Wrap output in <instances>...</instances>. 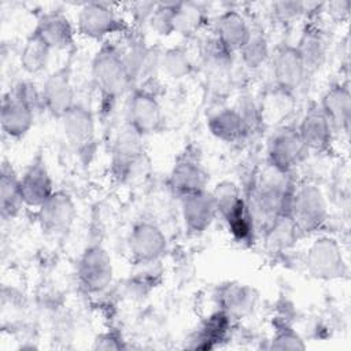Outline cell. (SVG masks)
Here are the masks:
<instances>
[{
    "label": "cell",
    "instance_id": "11",
    "mask_svg": "<svg viewBox=\"0 0 351 351\" xmlns=\"http://www.w3.org/2000/svg\"><path fill=\"white\" fill-rule=\"evenodd\" d=\"M77 32L90 40L107 41L112 34L128 32V23L107 3H86L77 16Z\"/></svg>",
    "mask_w": 351,
    "mask_h": 351
},
{
    "label": "cell",
    "instance_id": "31",
    "mask_svg": "<svg viewBox=\"0 0 351 351\" xmlns=\"http://www.w3.org/2000/svg\"><path fill=\"white\" fill-rule=\"evenodd\" d=\"M203 66L207 74L213 77L214 81L218 78H225L229 75L233 64V52L229 51L218 38L210 37L202 49Z\"/></svg>",
    "mask_w": 351,
    "mask_h": 351
},
{
    "label": "cell",
    "instance_id": "7",
    "mask_svg": "<svg viewBox=\"0 0 351 351\" xmlns=\"http://www.w3.org/2000/svg\"><path fill=\"white\" fill-rule=\"evenodd\" d=\"M75 273L82 291L90 295L101 293L114 278L112 258L103 245H88L78 258Z\"/></svg>",
    "mask_w": 351,
    "mask_h": 351
},
{
    "label": "cell",
    "instance_id": "17",
    "mask_svg": "<svg viewBox=\"0 0 351 351\" xmlns=\"http://www.w3.org/2000/svg\"><path fill=\"white\" fill-rule=\"evenodd\" d=\"M178 200L184 226L191 234L197 236L204 233L218 217L213 193L208 189L186 195Z\"/></svg>",
    "mask_w": 351,
    "mask_h": 351
},
{
    "label": "cell",
    "instance_id": "32",
    "mask_svg": "<svg viewBox=\"0 0 351 351\" xmlns=\"http://www.w3.org/2000/svg\"><path fill=\"white\" fill-rule=\"evenodd\" d=\"M265 243L270 252H282L291 248L300 236L289 215H282L265 229Z\"/></svg>",
    "mask_w": 351,
    "mask_h": 351
},
{
    "label": "cell",
    "instance_id": "8",
    "mask_svg": "<svg viewBox=\"0 0 351 351\" xmlns=\"http://www.w3.org/2000/svg\"><path fill=\"white\" fill-rule=\"evenodd\" d=\"M163 121V108L156 95L143 85L132 88L126 100L125 122L145 137L159 132Z\"/></svg>",
    "mask_w": 351,
    "mask_h": 351
},
{
    "label": "cell",
    "instance_id": "13",
    "mask_svg": "<svg viewBox=\"0 0 351 351\" xmlns=\"http://www.w3.org/2000/svg\"><path fill=\"white\" fill-rule=\"evenodd\" d=\"M126 243L129 255L136 265L159 262L169 247L165 232L155 222L147 219L132 226Z\"/></svg>",
    "mask_w": 351,
    "mask_h": 351
},
{
    "label": "cell",
    "instance_id": "34",
    "mask_svg": "<svg viewBox=\"0 0 351 351\" xmlns=\"http://www.w3.org/2000/svg\"><path fill=\"white\" fill-rule=\"evenodd\" d=\"M241 63L248 70H258L270 59L269 41L262 30H254L247 44L239 51Z\"/></svg>",
    "mask_w": 351,
    "mask_h": 351
},
{
    "label": "cell",
    "instance_id": "12",
    "mask_svg": "<svg viewBox=\"0 0 351 351\" xmlns=\"http://www.w3.org/2000/svg\"><path fill=\"white\" fill-rule=\"evenodd\" d=\"M41 96L44 110L53 118L62 119L74 107L77 101L70 60L47 75L41 85Z\"/></svg>",
    "mask_w": 351,
    "mask_h": 351
},
{
    "label": "cell",
    "instance_id": "16",
    "mask_svg": "<svg viewBox=\"0 0 351 351\" xmlns=\"http://www.w3.org/2000/svg\"><path fill=\"white\" fill-rule=\"evenodd\" d=\"M77 218L73 197L64 191H55L52 196L37 208V219L44 233L62 236L67 233Z\"/></svg>",
    "mask_w": 351,
    "mask_h": 351
},
{
    "label": "cell",
    "instance_id": "14",
    "mask_svg": "<svg viewBox=\"0 0 351 351\" xmlns=\"http://www.w3.org/2000/svg\"><path fill=\"white\" fill-rule=\"evenodd\" d=\"M208 174L196 152L186 149L174 162L169 174V188L177 199L206 191Z\"/></svg>",
    "mask_w": 351,
    "mask_h": 351
},
{
    "label": "cell",
    "instance_id": "10",
    "mask_svg": "<svg viewBox=\"0 0 351 351\" xmlns=\"http://www.w3.org/2000/svg\"><path fill=\"white\" fill-rule=\"evenodd\" d=\"M267 165L274 170L291 174L308 155L296 126H281L267 140Z\"/></svg>",
    "mask_w": 351,
    "mask_h": 351
},
{
    "label": "cell",
    "instance_id": "26",
    "mask_svg": "<svg viewBox=\"0 0 351 351\" xmlns=\"http://www.w3.org/2000/svg\"><path fill=\"white\" fill-rule=\"evenodd\" d=\"M295 47L304 63L307 74L321 69L326 60V53H328L326 38L322 30L313 22L304 26L299 37V41Z\"/></svg>",
    "mask_w": 351,
    "mask_h": 351
},
{
    "label": "cell",
    "instance_id": "42",
    "mask_svg": "<svg viewBox=\"0 0 351 351\" xmlns=\"http://www.w3.org/2000/svg\"><path fill=\"white\" fill-rule=\"evenodd\" d=\"M95 348H100V350H119V348H125V344L115 335L106 333V335L99 336L95 340Z\"/></svg>",
    "mask_w": 351,
    "mask_h": 351
},
{
    "label": "cell",
    "instance_id": "33",
    "mask_svg": "<svg viewBox=\"0 0 351 351\" xmlns=\"http://www.w3.org/2000/svg\"><path fill=\"white\" fill-rule=\"evenodd\" d=\"M159 70L171 80H182L192 74L193 62L184 45L167 48L160 53Z\"/></svg>",
    "mask_w": 351,
    "mask_h": 351
},
{
    "label": "cell",
    "instance_id": "29",
    "mask_svg": "<svg viewBox=\"0 0 351 351\" xmlns=\"http://www.w3.org/2000/svg\"><path fill=\"white\" fill-rule=\"evenodd\" d=\"M52 51L53 49L45 41V38L36 29H33L26 37L21 51L19 63L22 70L30 75L40 74L47 69Z\"/></svg>",
    "mask_w": 351,
    "mask_h": 351
},
{
    "label": "cell",
    "instance_id": "35",
    "mask_svg": "<svg viewBox=\"0 0 351 351\" xmlns=\"http://www.w3.org/2000/svg\"><path fill=\"white\" fill-rule=\"evenodd\" d=\"M206 25V11L196 3H178L176 33L189 36Z\"/></svg>",
    "mask_w": 351,
    "mask_h": 351
},
{
    "label": "cell",
    "instance_id": "36",
    "mask_svg": "<svg viewBox=\"0 0 351 351\" xmlns=\"http://www.w3.org/2000/svg\"><path fill=\"white\" fill-rule=\"evenodd\" d=\"M178 3H158L148 22L149 27L159 36H171L176 33V16Z\"/></svg>",
    "mask_w": 351,
    "mask_h": 351
},
{
    "label": "cell",
    "instance_id": "23",
    "mask_svg": "<svg viewBox=\"0 0 351 351\" xmlns=\"http://www.w3.org/2000/svg\"><path fill=\"white\" fill-rule=\"evenodd\" d=\"M52 49H69L75 43L77 27L60 10L44 12L34 27Z\"/></svg>",
    "mask_w": 351,
    "mask_h": 351
},
{
    "label": "cell",
    "instance_id": "2",
    "mask_svg": "<svg viewBox=\"0 0 351 351\" xmlns=\"http://www.w3.org/2000/svg\"><path fill=\"white\" fill-rule=\"evenodd\" d=\"M90 77L106 110H111L117 100L133 88L121 48L108 40L100 45L92 59Z\"/></svg>",
    "mask_w": 351,
    "mask_h": 351
},
{
    "label": "cell",
    "instance_id": "5",
    "mask_svg": "<svg viewBox=\"0 0 351 351\" xmlns=\"http://www.w3.org/2000/svg\"><path fill=\"white\" fill-rule=\"evenodd\" d=\"M60 121L69 147L82 163L89 165L97 148L96 121L93 112L84 104L75 103Z\"/></svg>",
    "mask_w": 351,
    "mask_h": 351
},
{
    "label": "cell",
    "instance_id": "40",
    "mask_svg": "<svg viewBox=\"0 0 351 351\" xmlns=\"http://www.w3.org/2000/svg\"><path fill=\"white\" fill-rule=\"evenodd\" d=\"M308 11V4L299 1H277L271 4L273 16L281 23H292Z\"/></svg>",
    "mask_w": 351,
    "mask_h": 351
},
{
    "label": "cell",
    "instance_id": "27",
    "mask_svg": "<svg viewBox=\"0 0 351 351\" xmlns=\"http://www.w3.org/2000/svg\"><path fill=\"white\" fill-rule=\"evenodd\" d=\"M25 202L21 192L19 176L7 160L3 162L0 170V213L4 221L15 219L22 208Z\"/></svg>",
    "mask_w": 351,
    "mask_h": 351
},
{
    "label": "cell",
    "instance_id": "38",
    "mask_svg": "<svg viewBox=\"0 0 351 351\" xmlns=\"http://www.w3.org/2000/svg\"><path fill=\"white\" fill-rule=\"evenodd\" d=\"M271 350H304L306 344L300 335L289 325L281 324L274 329L270 340Z\"/></svg>",
    "mask_w": 351,
    "mask_h": 351
},
{
    "label": "cell",
    "instance_id": "18",
    "mask_svg": "<svg viewBox=\"0 0 351 351\" xmlns=\"http://www.w3.org/2000/svg\"><path fill=\"white\" fill-rule=\"evenodd\" d=\"M19 182L25 206L36 210L55 192L53 180L41 155H37L30 162V165L19 176Z\"/></svg>",
    "mask_w": 351,
    "mask_h": 351
},
{
    "label": "cell",
    "instance_id": "41",
    "mask_svg": "<svg viewBox=\"0 0 351 351\" xmlns=\"http://www.w3.org/2000/svg\"><path fill=\"white\" fill-rule=\"evenodd\" d=\"M158 3H152V1H137V3H132L130 4V15L133 18V21L138 25H148L155 7Z\"/></svg>",
    "mask_w": 351,
    "mask_h": 351
},
{
    "label": "cell",
    "instance_id": "9",
    "mask_svg": "<svg viewBox=\"0 0 351 351\" xmlns=\"http://www.w3.org/2000/svg\"><path fill=\"white\" fill-rule=\"evenodd\" d=\"M307 273L317 280H337L347 276L348 266L339 241L329 236L315 239L304 258Z\"/></svg>",
    "mask_w": 351,
    "mask_h": 351
},
{
    "label": "cell",
    "instance_id": "39",
    "mask_svg": "<svg viewBox=\"0 0 351 351\" xmlns=\"http://www.w3.org/2000/svg\"><path fill=\"white\" fill-rule=\"evenodd\" d=\"M10 92L15 95L18 99L25 101L27 106H30L34 111H38L40 108H44L43 106V96H41V88H38L34 82L29 80H21L18 81Z\"/></svg>",
    "mask_w": 351,
    "mask_h": 351
},
{
    "label": "cell",
    "instance_id": "1",
    "mask_svg": "<svg viewBox=\"0 0 351 351\" xmlns=\"http://www.w3.org/2000/svg\"><path fill=\"white\" fill-rule=\"evenodd\" d=\"M293 191L295 184L289 174L280 173L267 165L266 171L258 176L247 199L256 228L261 226L263 230L278 217L289 215Z\"/></svg>",
    "mask_w": 351,
    "mask_h": 351
},
{
    "label": "cell",
    "instance_id": "3",
    "mask_svg": "<svg viewBox=\"0 0 351 351\" xmlns=\"http://www.w3.org/2000/svg\"><path fill=\"white\" fill-rule=\"evenodd\" d=\"M218 217L225 222L232 237L240 243H251L255 234V221L248 207L247 197H244L239 186L229 180L218 182L211 191Z\"/></svg>",
    "mask_w": 351,
    "mask_h": 351
},
{
    "label": "cell",
    "instance_id": "19",
    "mask_svg": "<svg viewBox=\"0 0 351 351\" xmlns=\"http://www.w3.org/2000/svg\"><path fill=\"white\" fill-rule=\"evenodd\" d=\"M121 52L133 88L138 86V84L149 78L154 71L159 70L162 52H158L154 47H149L140 37L130 38L128 45L121 49Z\"/></svg>",
    "mask_w": 351,
    "mask_h": 351
},
{
    "label": "cell",
    "instance_id": "43",
    "mask_svg": "<svg viewBox=\"0 0 351 351\" xmlns=\"http://www.w3.org/2000/svg\"><path fill=\"white\" fill-rule=\"evenodd\" d=\"M328 8L330 11V14L335 16V18H340V15H347L348 14V10H350V3L348 1H335V3H330L328 4Z\"/></svg>",
    "mask_w": 351,
    "mask_h": 351
},
{
    "label": "cell",
    "instance_id": "28",
    "mask_svg": "<svg viewBox=\"0 0 351 351\" xmlns=\"http://www.w3.org/2000/svg\"><path fill=\"white\" fill-rule=\"evenodd\" d=\"M232 328V317L218 308L211 313L199 326L193 337L192 348L197 350H213L226 340Z\"/></svg>",
    "mask_w": 351,
    "mask_h": 351
},
{
    "label": "cell",
    "instance_id": "25",
    "mask_svg": "<svg viewBox=\"0 0 351 351\" xmlns=\"http://www.w3.org/2000/svg\"><path fill=\"white\" fill-rule=\"evenodd\" d=\"M207 129L211 136L226 144H234L247 137L241 117L236 107L222 106L213 111L207 118Z\"/></svg>",
    "mask_w": 351,
    "mask_h": 351
},
{
    "label": "cell",
    "instance_id": "4",
    "mask_svg": "<svg viewBox=\"0 0 351 351\" xmlns=\"http://www.w3.org/2000/svg\"><path fill=\"white\" fill-rule=\"evenodd\" d=\"M144 136L123 122L111 144L110 170L115 181L125 184L133 180L144 162Z\"/></svg>",
    "mask_w": 351,
    "mask_h": 351
},
{
    "label": "cell",
    "instance_id": "22",
    "mask_svg": "<svg viewBox=\"0 0 351 351\" xmlns=\"http://www.w3.org/2000/svg\"><path fill=\"white\" fill-rule=\"evenodd\" d=\"M252 26L236 10L221 12L213 23V36L218 38L229 51L239 52L250 40Z\"/></svg>",
    "mask_w": 351,
    "mask_h": 351
},
{
    "label": "cell",
    "instance_id": "37",
    "mask_svg": "<svg viewBox=\"0 0 351 351\" xmlns=\"http://www.w3.org/2000/svg\"><path fill=\"white\" fill-rule=\"evenodd\" d=\"M236 108L241 117L247 136L258 132L261 129V126H263L265 121H263L261 104L256 103L254 100V97H251L248 95L243 96Z\"/></svg>",
    "mask_w": 351,
    "mask_h": 351
},
{
    "label": "cell",
    "instance_id": "30",
    "mask_svg": "<svg viewBox=\"0 0 351 351\" xmlns=\"http://www.w3.org/2000/svg\"><path fill=\"white\" fill-rule=\"evenodd\" d=\"M255 303L254 289L244 284H226L218 293V308L226 311L232 318L247 314Z\"/></svg>",
    "mask_w": 351,
    "mask_h": 351
},
{
    "label": "cell",
    "instance_id": "21",
    "mask_svg": "<svg viewBox=\"0 0 351 351\" xmlns=\"http://www.w3.org/2000/svg\"><path fill=\"white\" fill-rule=\"evenodd\" d=\"M36 111L10 90L4 93L0 108L3 133L10 138H21L29 133L34 123Z\"/></svg>",
    "mask_w": 351,
    "mask_h": 351
},
{
    "label": "cell",
    "instance_id": "15",
    "mask_svg": "<svg viewBox=\"0 0 351 351\" xmlns=\"http://www.w3.org/2000/svg\"><path fill=\"white\" fill-rule=\"evenodd\" d=\"M271 77L276 88L295 93L304 82L307 70L295 45L284 43L270 55Z\"/></svg>",
    "mask_w": 351,
    "mask_h": 351
},
{
    "label": "cell",
    "instance_id": "24",
    "mask_svg": "<svg viewBox=\"0 0 351 351\" xmlns=\"http://www.w3.org/2000/svg\"><path fill=\"white\" fill-rule=\"evenodd\" d=\"M324 115L335 130L348 132L351 121V93L347 84L336 82L330 85L318 104Z\"/></svg>",
    "mask_w": 351,
    "mask_h": 351
},
{
    "label": "cell",
    "instance_id": "6",
    "mask_svg": "<svg viewBox=\"0 0 351 351\" xmlns=\"http://www.w3.org/2000/svg\"><path fill=\"white\" fill-rule=\"evenodd\" d=\"M328 203L322 191L314 184L295 186L289 217L302 234L318 232L328 219Z\"/></svg>",
    "mask_w": 351,
    "mask_h": 351
},
{
    "label": "cell",
    "instance_id": "20",
    "mask_svg": "<svg viewBox=\"0 0 351 351\" xmlns=\"http://www.w3.org/2000/svg\"><path fill=\"white\" fill-rule=\"evenodd\" d=\"M296 129L308 151L324 152L332 144L333 128L318 104L306 110Z\"/></svg>",
    "mask_w": 351,
    "mask_h": 351
}]
</instances>
